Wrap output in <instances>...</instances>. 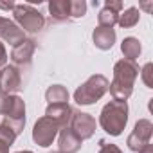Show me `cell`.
<instances>
[{
	"mask_svg": "<svg viewBox=\"0 0 153 153\" xmlns=\"http://www.w3.org/2000/svg\"><path fill=\"white\" fill-rule=\"evenodd\" d=\"M139 76V67L135 61L119 59L114 65V79L108 85V90L114 97V101H128L133 94V85Z\"/></svg>",
	"mask_w": 153,
	"mask_h": 153,
	"instance_id": "cell-1",
	"label": "cell"
},
{
	"mask_svg": "<svg viewBox=\"0 0 153 153\" xmlns=\"http://www.w3.org/2000/svg\"><path fill=\"white\" fill-rule=\"evenodd\" d=\"M128 123V105L124 101H110L103 106L99 114V124L101 128L114 137H119Z\"/></svg>",
	"mask_w": 153,
	"mask_h": 153,
	"instance_id": "cell-2",
	"label": "cell"
},
{
	"mask_svg": "<svg viewBox=\"0 0 153 153\" xmlns=\"http://www.w3.org/2000/svg\"><path fill=\"white\" fill-rule=\"evenodd\" d=\"M108 85L110 81L105 78L103 74H94L90 78L76 88L74 92V101L81 105V106H88V105H94L96 101H99L106 92H108Z\"/></svg>",
	"mask_w": 153,
	"mask_h": 153,
	"instance_id": "cell-3",
	"label": "cell"
},
{
	"mask_svg": "<svg viewBox=\"0 0 153 153\" xmlns=\"http://www.w3.org/2000/svg\"><path fill=\"white\" fill-rule=\"evenodd\" d=\"M13 16H15V24L25 33H38L43 29L45 25V18L43 15L34 9L31 4H16L13 9Z\"/></svg>",
	"mask_w": 153,
	"mask_h": 153,
	"instance_id": "cell-4",
	"label": "cell"
},
{
	"mask_svg": "<svg viewBox=\"0 0 153 153\" xmlns=\"http://www.w3.org/2000/svg\"><path fill=\"white\" fill-rule=\"evenodd\" d=\"M59 126L52 121V119H49V117H40L36 123H34V128H33V140L38 144V146H42V148H47V146H51L52 142H54V139L58 137V133H59Z\"/></svg>",
	"mask_w": 153,
	"mask_h": 153,
	"instance_id": "cell-5",
	"label": "cell"
},
{
	"mask_svg": "<svg viewBox=\"0 0 153 153\" xmlns=\"http://www.w3.org/2000/svg\"><path fill=\"white\" fill-rule=\"evenodd\" d=\"M151 135H153V123L149 119H139L133 126V131L128 135L126 144L131 151L137 153L139 149H142L146 144L151 142Z\"/></svg>",
	"mask_w": 153,
	"mask_h": 153,
	"instance_id": "cell-6",
	"label": "cell"
},
{
	"mask_svg": "<svg viewBox=\"0 0 153 153\" xmlns=\"http://www.w3.org/2000/svg\"><path fill=\"white\" fill-rule=\"evenodd\" d=\"M96 119L90 115V114H85V112H72V117H70V123H68V128L78 135L81 140H87L90 139L94 133H96Z\"/></svg>",
	"mask_w": 153,
	"mask_h": 153,
	"instance_id": "cell-7",
	"label": "cell"
},
{
	"mask_svg": "<svg viewBox=\"0 0 153 153\" xmlns=\"http://www.w3.org/2000/svg\"><path fill=\"white\" fill-rule=\"evenodd\" d=\"M0 115L9 119H24L25 117V103L20 96H11L0 92Z\"/></svg>",
	"mask_w": 153,
	"mask_h": 153,
	"instance_id": "cell-8",
	"label": "cell"
},
{
	"mask_svg": "<svg viewBox=\"0 0 153 153\" xmlns=\"http://www.w3.org/2000/svg\"><path fill=\"white\" fill-rule=\"evenodd\" d=\"M20 88H22V74L18 67L6 65L0 70V92L15 96Z\"/></svg>",
	"mask_w": 153,
	"mask_h": 153,
	"instance_id": "cell-9",
	"label": "cell"
},
{
	"mask_svg": "<svg viewBox=\"0 0 153 153\" xmlns=\"http://www.w3.org/2000/svg\"><path fill=\"white\" fill-rule=\"evenodd\" d=\"M36 51V43L29 38H24L22 42H18L16 45H13V51H11V59L16 65H29L31 59H33V54Z\"/></svg>",
	"mask_w": 153,
	"mask_h": 153,
	"instance_id": "cell-10",
	"label": "cell"
},
{
	"mask_svg": "<svg viewBox=\"0 0 153 153\" xmlns=\"http://www.w3.org/2000/svg\"><path fill=\"white\" fill-rule=\"evenodd\" d=\"M72 108L68 103H56V105H49L45 110V117L52 119L59 128H67L72 117Z\"/></svg>",
	"mask_w": 153,
	"mask_h": 153,
	"instance_id": "cell-11",
	"label": "cell"
},
{
	"mask_svg": "<svg viewBox=\"0 0 153 153\" xmlns=\"http://www.w3.org/2000/svg\"><path fill=\"white\" fill-rule=\"evenodd\" d=\"M25 38V33L9 18L0 16V40L7 42L9 45H16L18 42H22Z\"/></svg>",
	"mask_w": 153,
	"mask_h": 153,
	"instance_id": "cell-12",
	"label": "cell"
},
{
	"mask_svg": "<svg viewBox=\"0 0 153 153\" xmlns=\"http://www.w3.org/2000/svg\"><path fill=\"white\" fill-rule=\"evenodd\" d=\"M81 144H83V140L76 135L68 126L59 130V133H58V146H59L61 153H78L81 149Z\"/></svg>",
	"mask_w": 153,
	"mask_h": 153,
	"instance_id": "cell-13",
	"label": "cell"
},
{
	"mask_svg": "<svg viewBox=\"0 0 153 153\" xmlns=\"http://www.w3.org/2000/svg\"><path fill=\"white\" fill-rule=\"evenodd\" d=\"M115 29H110V27H96L94 33H92V40H94V45L101 51H108L114 47L115 43Z\"/></svg>",
	"mask_w": 153,
	"mask_h": 153,
	"instance_id": "cell-14",
	"label": "cell"
},
{
	"mask_svg": "<svg viewBox=\"0 0 153 153\" xmlns=\"http://www.w3.org/2000/svg\"><path fill=\"white\" fill-rule=\"evenodd\" d=\"M51 18L56 22H63L70 18V0H52L49 2Z\"/></svg>",
	"mask_w": 153,
	"mask_h": 153,
	"instance_id": "cell-15",
	"label": "cell"
},
{
	"mask_svg": "<svg viewBox=\"0 0 153 153\" xmlns=\"http://www.w3.org/2000/svg\"><path fill=\"white\" fill-rule=\"evenodd\" d=\"M121 52L124 54V59H128V61H135V59L140 56V52H142L140 42H139L137 38H133V36L124 38L123 43H121Z\"/></svg>",
	"mask_w": 153,
	"mask_h": 153,
	"instance_id": "cell-16",
	"label": "cell"
},
{
	"mask_svg": "<svg viewBox=\"0 0 153 153\" xmlns=\"http://www.w3.org/2000/svg\"><path fill=\"white\" fill-rule=\"evenodd\" d=\"M45 99L49 105H56V103H68V90L63 85H52L47 88L45 92Z\"/></svg>",
	"mask_w": 153,
	"mask_h": 153,
	"instance_id": "cell-17",
	"label": "cell"
},
{
	"mask_svg": "<svg viewBox=\"0 0 153 153\" xmlns=\"http://www.w3.org/2000/svg\"><path fill=\"white\" fill-rule=\"evenodd\" d=\"M140 20V11L137 7H128L124 13L119 15V20L117 24L123 27V29H130V27H135Z\"/></svg>",
	"mask_w": 153,
	"mask_h": 153,
	"instance_id": "cell-18",
	"label": "cell"
},
{
	"mask_svg": "<svg viewBox=\"0 0 153 153\" xmlns=\"http://www.w3.org/2000/svg\"><path fill=\"white\" fill-rule=\"evenodd\" d=\"M119 15H121V13L110 9V7H103V9L99 11V15H97V24H99V27H110V29H114V25H115L117 20H119Z\"/></svg>",
	"mask_w": 153,
	"mask_h": 153,
	"instance_id": "cell-19",
	"label": "cell"
},
{
	"mask_svg": "<svg viewBox=\"0 0 153 153\" xmlns=\"http://www.w3.org/2000/svg\"><path fill=\"white\" fill-rule=\"evenodd\" d=\"M87 15L85 0H70V18H83Z\"/></svg>",
	"mask_w": 153,
	"mask_h": 153,
	"instance_id": "cell-20",
	"label": "cell"
},
{
	"mask_svg": "<svg viewBox=\"0 0 153 153\" xmlns=\"http://www.w3.org/2000/svg\"><path fill=\"white\" fill-rule=\"evenodd\" d=\"M2 124L4 126H7L16 137L24 131V126H25V117L24 119H9V117H4V121H2Z\"/></svg>",
	"mask_w": 153,
	"mask_h": 153,
	"instance_id": "cell-21",
	"label": "cell"
},
{
	"mask_svg": "<svg viewBox=\"0 0 153 153\" xmlns=\"http://www.w3.org/2000/svg\"><path fill=\"white\" fill-rule=\"evenodd\" d=\"M97 153H123L119 146L112 144V142H106V140H99V151Z\"/></svg>",
	"mask_w": 153,
	"mask_h": 153,
	"instance_id": "cell-22",
	"label": "cell"
},
{
	"mask_svg": "<svg viewBox=\"0 0 153 153\" xmlns=\"http://www.w3.org/2000/svg\"><path fill=\"white\" fill-rule=\"evenodd\" d=\"M151 63H146L144 67H142V70H139L140 74H142V79H144V83H146V87H151V79H149V74H151Z\"/></svg>",
	"mask_w": 153,
	"mask_h": 153,
	"instance_id": "cell-23",
	"label": "cell"
},
{
	"mask_svg": "<svg viewBox=\"0 0 153 153\" xmlns=\"http://www.w3.org/2000/svg\"><path fill=\"white\" fill-rule=\"evenodd\" d=\"M7 65V51H6V45L0 42V70Z\"/></svg>",
	"mask_w": 153,
	"mask_h": 153,
	"instance_id": "cell-24",
	"label": "cell"
},
{
	"mask_svg": "<svg viewBox=\"0 0 153 153\" xmlns=\"http://www.w3.org/2000/svg\"><path fill=\"white\" fill-rule=\"evenodd\" d=\"M105 7H110V9L121 13V9H123V2H121V0H106V2H105Z\"/></svg>",
	"mask_w": 153,
	"mask_h": 153,
	"instance_id": "cell-25",
	"label": "cell"
},
{
	"mask_svg": "<svg viewBox=\"0 0 153 153\" xmlns=\"http://www.w3.org/2000/svg\"><path fill=\"white\" fill-rule=\"evenodd\" d=\"M13 146V142H9L7 139L0 137V153H9V148Z\"/></svg>",
	"mask_w": 153,
	"mask_h": 153,
	"instance_id": "cell-26",
	"label": "cell"
},
{
	"mask_svg": "<svg viewBox=\"0 0 153 153\" xmlns=\"http://www.w3.org/2000/svg\"><path fill=\"white\" fill-rule=\"evenodd\" d=\"M15 2H9V4H4V2H0V7H2V9H7V11H13L15 9Z\"/></svg>",
	"mask_w": 153,
	"mask_h": 153,
	"instance_id": "cell-27",
	"label": "cell"
},
{
	"mask_svg": "<svg viewBox=\"0 0 153 153\" xmlns=\"http://www.w3.org/2000/svg\"><path fill=\"white\" fill-rule=\"evenodd\" d=\"M137 153H153V146H151V142H149V144H146V146H144L142 149H139Z\"/></svg>",
	"mask_w": 153,
	"mask_h": 153,
	"instance_id": "cell-28",
	"label": "cell"
},
{
	"mask_svg": "<svg viewBox=\"0 0 153 153\" xmlns=\"http://www.w3.org/2000/svg\"><path fill=\"white\" fill-rule=\"evenodd\" d=\"M16 153H33V151H27V149H25V151H16Z\"/></svg>",
	"mask_w": 153,
	"mask_h": 153,
	"instance_id": "cell-29",
	"label": "cell"
},
{
	"mask_svg": "<svg viewBox=\"0 0 153 153\" xmlns=\"http://www.w3.org/2000/svg\"><path fill=\"white\" fill-rule=\"evenodd\" d=\"M51 153H61V151H59V149H58V151H51Z\"/></svg>",
	"mask_w": 153,
	"mask_h": 153,
	"instance_id": "cell-30",
	"label": "cell"
}]
</instances>
